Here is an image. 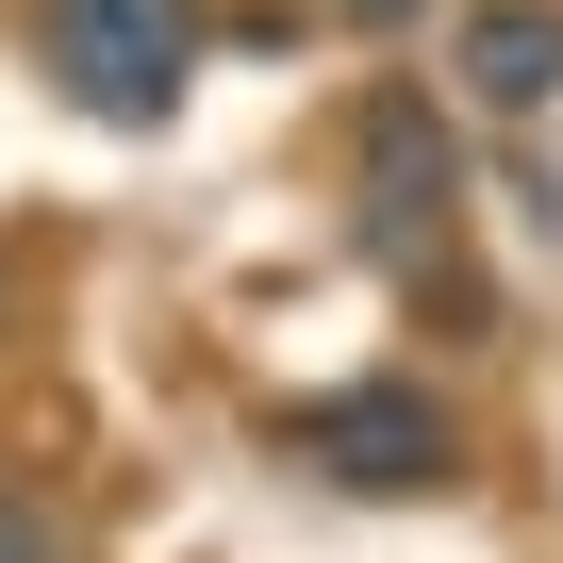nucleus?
I'll return each instance as SVG.
<instances>
[{"mask_svg": "<svg viewBox=\"0 0 563 563\" xmlns=\"http://www.w3.org/2000/svg\"><path fill=\"white\" fill-rule=\"evenodd\" d=\"M282 448H299L332 497H448V464H464V431H448L431 382H332V398L282 415Z\"/></svg>", "mask_w": 563, "mask_h": 563, "instance_id": "1", "label": "nucleus"}, {"mask_svg": "<svg viewBox=\"0 0 563 563\" xmlns=\"http://www.w3.org/2000/svg\"><path fill=\"white\" fill-rule=\"evenodd\" d=\"M183 51H199V0H51V84L100 133H166L183 117Z\"/></svg>", "mask_w": 563, "mask_h": 563, "instance_id": "2", "label": "nucleus"}, {"mask_svg": "<svg viewBox=\"0 0 563 563\" xmlns=\"http://www.w3.org/2000/svg\"><path fill=\"white\" fill-rule=\"evenodd\" d=\"M448 67H464L481 117H547L563 100V0H481V18L448 34Z\"/></svg>", "mask_w": 563, "mask_h": 563, "instance_id": "3", "label": "nucleus"}, {"mask_svg": "<svg viewBox=\"0 0 563 563\" xmlns=\"http://www.w3.org/2000/svg\"><path fill=\"white\" fill-rule=\"evenodd\" d=\"M349 150H365V199H382V232H415V216H448V117H431L415 84H382Z\"/></svg>", "mask_w": 563, "mask_h": 563, "instance_id": "4", "label": "nucleus"}, {"mask_svg": "<svg viewBox=\"0 0 563 563\" xmlns=\"http://www.w3.org/2000/svg\"><path fill=\"white\" fill-rule=\"evenodd\" d=\"M0 563H84V547H67V514H51L34 481H0Z\"/></svg>", "mask_w": 563, "mask_h": 563, "instance_id": "5", "label": "nucleus"}, {"mask_svg": "<svg viewBox=\"0 0 563 563\" xmlns=\"http://www.w3.org/2000/svg\"><path fill=\"white\" fill-rule=\"evenodd\" d=\"M332 18H365V34H398V18H431V0H332Z\"/></svg>", "mask_w": 563, "mask_h": 563, "instance_id": "6", "label": "nucleus"}]
</instances>
